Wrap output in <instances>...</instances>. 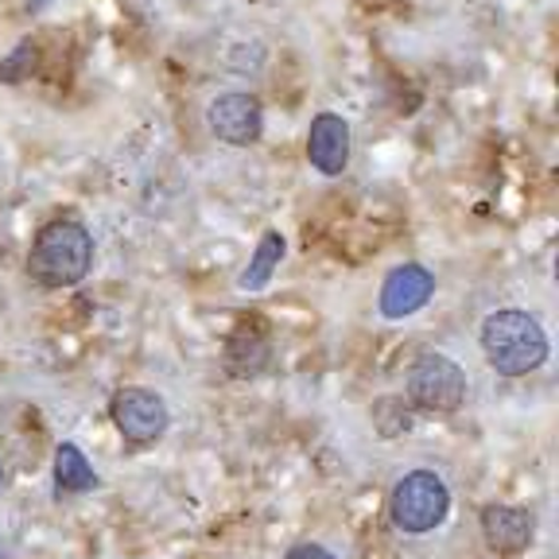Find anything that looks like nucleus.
I'll list each match as a JSON object with an SVG mask.
<instances>
[{"label":"nucleus","mask_w":559,"mask_h":559,"mask_svg":"<svg viewBox=\"0 0 559 559\" xmlns=\"http://www.w3.org/2000/svg\"><path fill=\"white\" fill-rule=\"evenodd\" d=\"M90 264H94L90 229L74 218H55L35 234L32 253H27V276L39 288H74L86 280Z\"/></svg>","instance_id":"1"},{"label":"nucleus","mask_w":559,"mask_h":559,"mask_svg":"<svg viewBox=\"0 0 559 559\" xmlns=\"http://www.w3.org/2000/svg\"><path fill=\"white\" fill-rule=\"evenodd\" d=\"M481 354L501 377H524L548 361V334L528 311L506 307L481 323Z\"/></svg>","instance_id":"2"},{"label":"nucleus","mask_w":559,"mask_h":559,"mask_svg":"<svg viewBox=\"0 0 559 559\" xmlns=\"http://www.w3.org/2000/svg\"><path fill=\"white\" fill-rule=\"evenodd\" d=\"M447 509H451V489L431 471L404 474L393 486V498H389V516H393L396 528L408 536L431 533L447 516Z\"/></svg>","instance_id":"3"},{"label":"nucleus","mask_w":559,"mask_h":559,"mask_svg":"<svg viewBox=\"0 0 559 559\" xmlns=\"http://www.w3.org/2000/svg\"><path fill=\"white\" fill-rule=\"evenodd\" d=\"M408 401L419 412H459L466 404V373L447 354H419L408 369Z\"/></svg>","instance_id":"4"},{"label":"nucleus","mask_w":559,"mask_h":559,"mask_svg":"<svg viewBox=\"0 0 559 559\" xmlns=\"http://www.w3.org/2000/svg\"><path fill=\"white\" fill-rule=\"evenodd\" d=\"M109 416H114L117 431H121L129 443H156L159 436L167 431V424H171V416H167V404L159 393H152V389H121V393L114 396V404H109Z\"/></svg>","instance_id":"5"},{"label":"nucleus","mask_w":559,"mask_h":559,"mask_svg":"<svg viewBox=\"0 0 559 559\" xmlns=\"http://www.w3.org/2000/svg\"><path fill=\"white\" fill-rule=\"evenodd\" d=\"M206 121H210V132L218 140H226L234 148H249L264 132V109L253 94L234 90V94H222L210 102Z\"/></svg>","instance_id":"6"},{"label":"nucleus","mask_w":559,"mask_h":559,"mask_svg":"<svg viewBox=\"0 0 559 559\" xmlns=\"http://www.w3.org/2000/svg\"><path fill=\"white\" fill-rule=\"evenodd\" d=\"M436 296V276L424 264H401L389 272L381 288V314L384 319H408Z\"/></svg>","instance_id":"7"},{"label":"nucleus","mask_w":559,"mask_h":559,"mask_svg":"<svg viewBox=\"0 0 559 559\" xmlns=\"http://www.w3.org/2000/svg\"><path fill=\"white\" fill-rule=\"evenodd\" d=\"M307 159L319 175H342L349 164V124L338 114H319L307 132Z\"/></svg>","instance_id":"8"},{"label":"nucleus","mask_w":559,"mask_h":559,"mask_svg":"<svg viewBox=\"0 0 559 559\" xmlns=\"http://www.w3.org/2000/svg\"><path fill=\"white\" fill-rule=\"evenodd\" d=\"M481 536L486 548L513 559L533 544V516L516 506H486L481 509Z\"/></svg>","instance_id":"9"},{"label":"nucleus","mask_w":559,"mask_h":559,"mask_svg":"<svg viewBox=\"0 0 559 559\" xmlns=\"http://www.w3.org/2000/svg\"><path fill=\"white\" fill-rule=\"evenodd\" d=\"M269 366V338L261 326H237L226 342V369L229 377H257Z\"/></svg>","instance_id":"10"},{"label":"nucleus","mask_w":559,"mask_h":559,"mask_svg":"<svg viewBox=\"0 0 559 559\" xmlns=\"http://www.w3.org/2000/svg\"><path fill=\"white\" fill-rule=\"evenodd\" d=\"M97 486V474L90 459L74 443H59L55 451V489L59 493H90Z\"/></svg>","instance_id":"11"},{"label":"nucleus","mask_w":559,"mask_h":559,"mask_svg":"<svg viewBox=\"0 0 559 559\" xmlns=\"http://www.w3.org/2000/svg\"><path fill=\"white\" fill-rule=\"evenodd\" d=\"M284 261V237L276 234V229H269V234L261 237V245H257L253 261H249V269L241 272V288L245 292H261L264 284L272 280V272H276V264Z\"/></svg>","instance_id":"12"},{"label":"nucleus","mask_w":559,"mask_h":559,"mask_svg":"<svg viewBox=\"0 0 559 559\" xmlns=\"http://www.w3.org/2000/svg\"><path fill=\"white\" fill-rule=\"evenodd\" d=\"M32 55H35V47H32V44H20V51L9 59L12 67H0V79H4V82H20V79H24V70H27V62H24V59H32Z\"/></svg>","instance_id":"13"},{"label":"nucleus","mask_w":559,"mask_h":559,"mask_svg":"<svg viewBox=\"0 0 559 559\" xmlns=\"http://www.w3.org/2000/svg\"><path fill=\"white\" fill-rule=\"evenodd\" d=\"M284 559H334V556L326 548H319V544H296Z\"/></svg>","instance_id":"14"},{"label":"nucleus","mask_w":559,"mask_h":559,"mask_svg":"<svg viewBox=\"0 0 559 559\" xmlns=\"http://www.w3.org/2000/svg\"><path fill=\"white\" fill-rule=\"evenodd\" d=\"M0 474H4V466H0Z\"/></svg>","instance_id":"15"}]
</instances>
